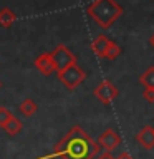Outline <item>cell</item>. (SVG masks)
I'll use <instances>...</instances> for the list:
<instances>
[{
  "mask_svg": "<svg viewBox=\"0 0 154 159\" xmlns=\"http://www.w3.org/2000/svg\"><path fill=\"white\" fill-rule=\"evenodd\" d=\"M35 68H37L42 75H45V76H48V75H52L53 71H57V66H55V63H53L52 53L38 55L37 60H35Z\"/></svg>",
  "mask_w": 154,
  "mask_h": 159,
  "instance_id": "obj_7",
  "label": "cell"
},
{
  "mask_svg": "<svg viewBox=\"0 0 154 159\" xmlns=\"http://www.w3.org/2000/svg\"><path fill=\"white\" fill-rule=\"evenodd\" d=\"M0 88H2V81H0Z\"/></svg>",
  "mask_w": 154,
  "mask_h": 159,
  "instance_id": "obj_20",
  "label": "cell"
},
{
  "mask_svg": "<svg viewBox=\"0 0 154 159\" xmlns=\"http://www.w3.org/2000/svg\"><path fill=\"white\" fill-rule=\"evenodd\" d=\"M109 45H111V40H109L106 35H98V37L91 42V50H93L94 55L104 58V55H106Z\"/></svg>",
  "mask_w": 154,
  "mask_h": 159,
  "instance_id": "obj_9",
  "label": "cell"
},
{
  "mask_svg": "<svg viewBox=\"0 0 154 159\" xmlns=\"http://www.w3.org/2000/svg\"><path fill=\"white\" fill-rule=\"evenodd\" d=\"M143 96H144L146 101L154 103V88H146V89H144V93H143Z\"/></svg>",
  "mask_w": 154,
  "mask_h": 159,
  "instance_id": "obj_16",
  "label": "cell"
},
{
  "mask_svg": "<svg viewBox=\"0 0 154 159\" xmlns=\"http://www.w3.org/2000/svg\"><path fill=\"white\" fill-rule=\"evenodd\" d=\"M94 96H96L101 103L108 104V103H111L113 99L118 96V89H116V86H114L111 81H103L96 89H94Z\"/></svg>",
  "mask_w": 154,
  "mask_h": 159,
  "instance_id": "obj_5",
  "label": "cell"
},
{
  "mask_svg": "<svg viewBox=\"0 0 154 159\" xmlns=\"http://www.w3.org/2000/svg\"><path fill=\"white\" fill-rule=\"evenodd\" d=\"M20 111H22L25 116H32L33 113H37V103L32 101V99H23L22 104H20Z\"/></svg>",
  "mask_w": 154,
  "mask_h": 159,
  "instance_id": "obj_13",
  "label": "cell"
},
{
  "mask_svg": "<svg viewBox=\"0 0 154 159\" xmlns=\"http://www.w3.org/2000/svg\"><path fill=\"white\" fill-rule=\"evenodd\" d=\"M116 159H133V156H131V152H129V151H124V152L119 154Z\"/></svg>",
  "mask_w": 154,
  "mask_h": 159,
  "instance_id": "obj_18",
  "label": "cell"
},
{
  "mask_svg": "<svg viewBox=\"0 0 154 159\" xmlns=\"http://www.w3.org/2000/svg\"><path fill=\"white\" fill-rule=\"evenodd\" d=\"M99 143H94L91 136L79 126L71 128L53 149V156L63 159H94L99 151Z\"/></svg>",
  "mask_w": 154,
  "mask_h": 159,
  "instance_id": "obj_1",
  "label": "cell"
},
{
  "mask_svg": "<svg viewBox=\"0 0 154 159\" xmlns=\"http://www.w3.org/2000/svg\"><path fill=\"white\" fill-rule=\"evenodd\" d=\"M136 141H138V144H141V146L146 148V149L154 148V128L144 126L141 131L136 134Z\"/></svg>",
  "mask_w": 154,
  "mask_h": 159,
  "instance_id": "obj_8",
  "label": "cell"
},
{
  "mask_svg": "<svg viewBox=\"0 0 154 159\" xmlns=\"http://www.w3.org/2000/svg\"><path fill=\"white\" fill-rule=\"evenodd\" d=\"M52 58H53L55 66H57V71H61L63 68H66L68 65H71V63H76V57H75L65 45H58V47L53 50Z\"/></svg>",
  "mask_w": 154,
  "mask_h": 159,
  "instance_id": "obj_4",
  "label": "cell"
},
{
  "mask_svg": "<svg viewBox=\"0 0 154 159\" xmlns=\"http://www.w3.org/2000/svg\"><path fill=\"white\" fill-rule=\"evenodd\" d=\"M86 13L101 28H109L121 17L123 7L116 0H94L86 7Z\"/></svg>",
  "mask_w": 154,
  "mask_h": 159,
  "instance_id": "obj_2",
  "label": "cell"
},
{
  "mask_svg": "<svg viewBox=\"0 0 154 159\" xmlns=\"http://www.w3.org/2000/svg\"><path fill=\"white\" fill-rule=\"evenodd\" d=\"M12 116H13V114H12V113H10V111H8V109H7V108H3V106H0V126H2V128H3V124H5V123H7V121H8V119H10V118H12Z\"/></svg>",
  "mask_w": 154,
  "mask_h": 159,
  "instance_id": "obj_15",
  "label": "cell"
},
{
  "mask_svg": "<svg viewBox=\"0 0 154 159\" xmlns=\"http://www.w3.org/2000/svg\"><path fill=\"white\" fill-rule=\"evenodd\" d=\"M139 81H141L146 88H154V66H149L146 71L139 76Z\"/></svg>",
  "mask_w": 154,
  "mask_h": 159,
  "instance_id": "obj_12",
  "label": "cell"
},
{
  "mask_svg": "<svg viewBox=\"0 0 154 159\" xmlns=\"http://www.w3.org/2000/svg\"><path fill=\"white\" fill-rule=\"evenodd\" d=\"M119 55H121V48H119V45L114 43V42H111V45H109L106 55H104V58H108V60H116Z\"/></svg>",
  "mask_w": 154,
  "mask_h": 159,
  "instance_id": "obj_14",
  "label": "cell"
},
{
  "mask_svg": "<svg viewBox=\"0 0 154 159\" xmlns=\"http://www.w3.org/2000/svg\"><path fill=\"white\" fill-rule=\"evenodd\" d=\"M149 42H151V45L154 47V35H151V38H149Z\"/></svg>",
  "mask_w": 154,
  "mask_h": 159,
  "instance_id": "obj_19",
  "label": "cell"
},
{
  "mask_svg": "<svg viewBox=\"0 0 154 159\" xmlns=\"http://www.w3.org/2000/svg\"><path fill=\"white\" fill-rule=\"evenodd\" d=\"M98 143H99V146H101L104 151H113V149H116L119 146L121 138H119V134L116 131H113V129H106V131L99 136Z\"/></svg>",
  "mask_w": 154,
  "mask_h": 159,
  "instance_id": "obj_6",
  "label": "cell"
},
{
  "mask_svg": "<svg viewBox=\"0 0 154 159\" xmlns=\"http://www.w3.org/2000/svg\"><path fill=\"white\" fill-rule=\"evenodd\" d=\"M96 159H116V157H113V156H111V151H106V152L99 154Z\"/></svg>",
  "mask_w": 154,
  "mask_h": 159,
  "instance_id": "obj_17",
  "label": "cell"
},
{
  "mask_svg": "<svg viewBox=\"0 0 154 159\" xmlns=\"http://www.w3.org/2000/svg\"><path fill=\"white\" fill-rule=\"evenodd\" d=\"M58 78L68 89H75L84 81L86 75H84V71L76 63H71V65H68L66 68H63L61 71H58Z\"/></svg>",
  "mask_w": 154,
  "mask_h": 159,
  "instance_id": "obj_3",
  "label": "cell"
},
{
  "mask_svg": "<svg viewBox=\"0 0 154 159\" xmlns=\"http://www.w3.org/2000/svg\"><path fill=\"white\" fill-rule=\"evenodd\" d=\"M3 129H5L7 134H10V136H15V134H18L20 131H22V123H20V119L12 116L7 123L3 124Z\"/></svg>",
  "mask_w": 154,
  "mask_h": 159,
  "instance_id": "obj_11",
  "label": "cell"
},
{
  "mask_svg": "<svg viewBox=\"0 0 154 159\" xmlns=\"http://www.w3.org/2000/svg\"><path fill=\"white\" fill-rule=\"evenodd\" d=\"M15 20H17V15H15L10 8L5 7V8L0 10V25H2V27H5V28L12 27Z\"/></svg>",
  "mask_w": 154,
  "mask_h": 159,
  "instance_id": "obj_10",
  "label": "cell"
}]
</instances>
